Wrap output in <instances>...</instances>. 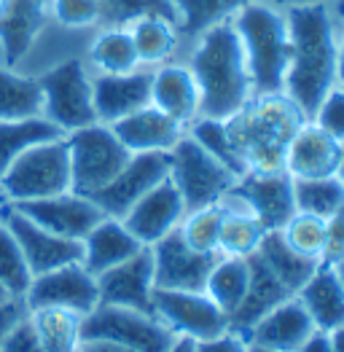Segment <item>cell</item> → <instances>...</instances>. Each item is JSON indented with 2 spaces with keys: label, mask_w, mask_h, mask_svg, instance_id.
Segmentation results:
<instances>
[{
  "label": "cell",
  "mask_w": 344,
  "mask_h": 352,
  "mask_svg": "<svg viewBox=\"0 0 344 352\" xmlns=\"http://www.w3.org/2000/svg\"><path fill=\"white\" fill-rule=\"evenodd\" d=\"M290 30V65L286 73L288 97L307 118L315 116L320 102L334 87H339V32L328 6L288 8Z\"/></svg>",
  "instance_id": "6da1fadb"
},
{
  "label": "cell",
  "mask_w": 344,
  "mask_h": 352,
  "mask_svg": "<svg viewBox=\"0 0 344 352\" xmlns=\"http://www.w3.org/2000/svg\"><path fill=\"white\" fill-rule=\"evenodd\" d=\"M304 121L310 118L286 91L253 94L234 116L224 118L226 138L237 153L242 175L286 173L288 146Z\"/></svg>",
  "instance_id": "7a4b0ae2"
},
{
  "label": "cell",
  "mask_w": 344,
  "mask_h": 352,
  "mask_svg": "<svg viewBox=\"0 0 344 352\" xmlns=\"http://www.w3.org/2000/svg\"><path fill=\"white\" fill-rule=\"evenodd\" d=\"M180 62H186L197 78L202 118L224 121L253 97L245 49L231 22L202 32Z\"/></svg>",
  "instance_id": "3957f363"
},
{
  "label": "cell",
  "mask_w": 344,
  "mask_h": 352,
  "mask_svg": "<svg viewBox=\"0 0 344 352\" xmlns=\"http://www.w3.org/2000/svg\"><path fill=\"white\" fill-rule=\"evenodd\" d=\"M231 25L245 49L253 94L283 91L290 65V30L286 11L272 0H256L245 6L231 19Z\"/></svg>",
  "instance_id": "277c9868"
},
{
  "label": "cell",
  "mask_w": 344,
  "mask_h": 352,
  "mask_svg": "<svg viewBox=\"0 0 344 352\" xmlns=\"http://www.w3.org/2000/svg\"><path fill=\"white\" fill-rule=\"evenodd\" d=\"M65 191H73L70 153L65 138L32 146L0 175V194L6 197V202L46 199Z\"/></svg>",
  "instance_id": "5b68a950"
},
{
  "label": "cell",
  "mask_w": 344,
  "mask_h": 352,
  "mask_svg": "<svg viewBox=\"0 0 344 352\" xmlns=\"http://www.w3.org/2000/svg\"><path fill=\"white\" fill-rule=\"evenodd\" d=\"M43 94V118H49L65 135L94 124L92 70L84 57L62 59L38 76Z\"/></svg>",
  "instance_id": "8992f818"
},
{
  "label": "cell",
  "mask_w": 344,
  "mask_h": 352,
  "mask_svg": "<svg viewBox=\"0 0 344 352\" xmlns=\"http://www.w3.org/2000/svg\"><path fill=\"white\" fill-rule=\"evenodd\" d=\"M67 153H70V177L73 191L92 197L103 186H108L129 162L127 146L116 138L108 124H89L81 129H73L65 135Z\"/></svg>",
  "instance_id": "52a82bcc"
},
{
  "label": "cell",
  "mask_w": 344,
  "mask_h": 352,
  "mask_svg": "<svg viewBox=\"0 0 344 352\" xmlns=\"http://www.w3.org/2000/svg\"><path fill=\"white\" fill-rule=\"evenodd\" d=\"M170 180L180 191L189 212L221 202V197L237 183V175L186 132L170 151Z\"/></svg>",
  "instance_id": "ba28073f"
},
{
  "label": "cell",
  "mask_w": 344,
  "mask_h": 352,
  "mask_svg": "<svg viewBox=\"0 0 344 352\" xmlns=\"http://www.w3.org/2000/svg\"><path fill=\"white\" fill-rule=\"evenodd\" d=\"M81 339H114L138 352H170L175 333L151 312L97 304L81 320Z\"/></svg>",
  "instance_id": "9c48e42d"
},
{
  "label": "cell",
  "mask_w": 344,
  "mask_h": 352,
  "mask_svg": "<svg viewBox=\"0 0 344 352\" xmlns=\"http://www.w3.org/2000/svg\"><path fill=\"white\" fill-rule=\"evenodd\" d=\"M153 315L175 336L204 342L231 328L229 315L204 291H164L153 288Z\"/></svg>",
  "instance_id": "30bf717a"
},
{
  "label": "cell",
  "mask_w": 344,
  "mask_h": 352,
  "mask_svg": "<svg viewBox=\"0 0 344 352\" xmlns=\"http://www.w3.org/2000/svg\"><path fill=\"white\" fill-rule=\"evenodd\" d=\"M22 301L28 309L59 307V309H70L78 315H89L100 304L97 277L81 261L57 266L52 272L35 274Z\"/></svg>",
  "instance_id": "8fae6325"
},
{
  "label": "cell",
  "mask_w": 344,
  "mask_h": 352,
  "mask_svg": "<svg viewBox=\"0 0 344 352\" xmlns=\"http://www.w3.org/2000/svg\"><path fill=\"white\" fill-rule=\"evenodd\" d=\"M0 221L6 223V229L14 234L17 245L22 248V256L28 261L32 277L52 272L57 266L76 264L84 256L81 239H67L59 236L43 226H38L35 221H30L25 212H19L11 202L0 207Z\"/></svg>",
  "instance_id": "7c38bea8"
},
{
  "label": "cell",
  "mask_w": 344,
  "mask_h": 352,
  "mask_svg": "<svg viewBox=\"0 0 344 352\" xmlns=\"http://www.w3.org/2000/svg\"><path fill=\"white\" fill-rule=\"evenodd\" d=\"M170 175V153H132L124 170L100 191L92 194L94 205L111 218H124L145 194Z\"/></svg>",
  "instance_id": "4fadbf2b"
},
{
  "label": "cell",
  "mask_w": 344,
  "mask_h": 352,
  "mask_svg": "<svg viewBox=\"0 0 344 352\" xmlns=\"http://www.w3.org/2000/svg\"><path fill=\"white\" fill-rule=\"evenodd\" d=\"M153 258V285L164 291H204L210 269L215 266L218 256L191 250L178 229L151 245Z\"/></svg>",
  "instance_id": "5bb4252c"
},
{
  "label": "cell",
  "mask_w": 344,
  "mask_h": 352,
  "mask_svg": "<svg viewBox=\"0 0 344 352\" xmlns=\"http://www.w3.org/2000/svg\"><path fill=\"white\" fill-rule=\"evenodd\" d=\"M19 212H25L30 221L49 229L67 239H84L103 218L105 212L94 205L92 197L78 191H65L46 199H30V202H11Z\"/></svg>",
  "instance_id": "9a60e30c"
},
{
  "label": "cell",
  "mask_w": 344,
  "mask_h": 352,
  "mask_svg": "<svg viewBox=\"0 0 344 352\" xmlns=\"http://www.w3.org/2000/svg\"><path fill=\"white\" fill-rule=\"evenodd\" d=\"M151 81H153V67H138L124 76L92 73V97H94L97 121L111 126L129 113L151 105Z\"/></svg>",
  "instance_id": "2e32d148"
},
{
  "label": "cell",
  "mask_w": 344,
  "mask_h": 352,
  "mask_svg": "<svg viewBox=\"0 0 344 352\" xmlns=\"http://www.w3.org/2000/svg\"><path fill=\"white\" fill-rule=\"evenodd\" d=\"M153 258L151 248H143L124 264L114 266L103 274H97V291L100 304L129 307L153 315Z\"/></svg>",
  "instance_id": "e0dca14e"
},
{
  "label": "cell",
  "mask_w": 344,
  "mask_h": 352,
  "mask_svg": "<svg viewBox=\"0 0 344 352\" xmlns=\"http://www.w3.org/2000/svg\"><path fill=\"white\" fill-rule=\"evenodd\" d=\"M183 215H186V202H183L180 191L175 188V183L167 175L159 186H153L121 221L132 234L140 239V245L151 248L162 236L175 232L180 226Z\"/></svg>",
  "instance_id": "ac0fdd59"
},
{
  "label": "cell",
  "mask_w": 344,
  "mask_h": 352,
  "mask_svg": "<svg viewBox=\"0 0 344 352\" xmlns=\"http://www.w3.org/2000/svg\"><path fill=\"white\" fill-rule=\"evenodd\" d=\"M231 191L248 205V210L261 221L266 232H280L288 218L296 212L293 177L288 173L277 175H242L231 186Z\"/></svg>",
  "instance_id": "d6986e66"
},
{
  "label": "cell",
  "mask_w": 344,
  "mask_h": 352,
  "mask_svg": "<svg viewBox=\"0 0 344 352\" xmlns=\"http://www.w3.org/2000/svg\"><path fill=\"white\" fill-rule=\"evenodd\" d=\"M342 151L344 143L320 129L315 121H304L288 146L286 173L293 180L336 175L342 164Z\"/></svg>",
  "instance_id": "ffe728a7"
},
{
  "label": "cell",
  "mask_w": 344,
  "mask_h": 352,
  "mask_svg": "<svg viewBox=\"0 0 344 352\" xmlns=\"http://www.w3.org/2000/svg\"><path fill=\"white\" fill-rule=\"evenodd\" d=\"M49 22V0H8L0 16V65L17 67Z\"/></svg>",
  "instance_id": "44dd1931"
},
{
  "label": "cell",
  "mask_w": 344,
  "mask_h": 352,
  "mask_svg": "<svg viewBox=\"0 0 344 352\" xmlns=\"http://www.w3.org/2000/svg\"><path fill=\"white\" fill-rule=\"evenodd\" d=\"M317 328L310 318V312L304 309V304L290 296L280 307H275L269 315H264L248 333L245 339L256 347L277 352H296Z\"/></svg>",
  "instance_id": "7402d4cb"
},
{
  "label": "cell",
  "mask_w": 344,
  "mask_h": 352,
  "mask_svg": "<svg viewBox=\"0 0 344 352\" xmlns=\"http://www.w3.org/2000/svg\"><path fill=\"white\" fill-rule=\"evenodd\" d=\"M151 105L159 108L162 113L172 116L178 124L189 126L194 118H200V87L194 73L189 70L186 62H164L153 67V81H151Z\"/></svg>",
  "instance_id": "603a6c76"
},
{
  "label": "cell",
  "mask_w": 344,
  "mask_h": 352,
  "mask_svg": "<svg viewBox=\"0 0 344 352\" xmlns=\"http://www.w3.org/2000/svg\"><path fill=\"white\" fill-rule=\"evenodd\" d=\"M111 129L116 132V138L127 146L129 153H170L175 143L186 135V126L178 124L172 116L162 113L153 105H145L140 111L129 113L127 118L111 124Z\"/></svg>",
  "instance_id": "cb8c5ba5"
},
{
  "label": "cell",
  "mask_w": 344,
  "mask_h": 352,
  "mask_svg": "<svg viewBox=\"0 0 344 352\" xmlns=\"http://www.w3.org/2000/svg\"><path fill=\"white\" fill-rule=\"evenodd\" d=\"M84 256L81 264L97 277L114 266L124 264L127 258H132L135 253H140L145 245H140V239L132 234L121 218H111L105 215L89 234L81 239Z\"/></svg>",
  "instance_id": "d4e9b609"
},
{
  "label": "cell",
  "mask_w": 344,
  "mask_h": 352,
  "mask_svg": "<svg viewBox=\"0 0 344 352\" xmlns=\"http://www.w3.org/2000/svg\"><path fill=\"white\" fill-rule=\"evenodd\" d=\"M248 264H250V283H248V291L245 298L239 301V307L231 312V328L239 331L242 336L253 328V325L269 315L275 307H280L286 298H290V291L280 283V277L264 264V258L253 253L248 256Z\"/></svg>",
  "instance_id": "484cf974"
},
{
  "label": "cell",
  "mask_w": 344,
  "mask_h": 352,
  "mask_svg": "<svg viewBox=\"0 0 344 352\" xmlns=\"http://www.w3.org/2000/svg\"><path fill=\"white\" fill-rule=\"evenodd\" d=\"M296 298L310 312L317 331H334L344 325V288L339 283L336 269L325 261H320L312 277L299 288Z\"/></svg>",
  "instance_id": "4316f807"
},
{
  "label": "cell",
  "mask_w": 344,
  "mask_h": 352,
  "mask_svg": "<svg viewBox=\"0 0 344 352\" xmlns=\"http://www.w3.org/2000/svg\"><path fill=\"white\" fill-rule=\"evenodd\" d=\"M178 8V54L175 62L186 57L202 32L215 25L231 22L245 6L256 0H172Z\"/></svg>",
  "instance_id": "83f0119b"
},
{
  "label": "cell",
  "mask_w": 344,
  "mask_h": 352,
  "mask_svg": "<svg viewBox=\"0 0 344 352\" xmlns=\"http://www.w3.org/2000/svg\"><path fill=\"white\" fill-rule=\"evenodd\" d=\"M218 205L224 207V221H221V234H218V256H229V258L253 256L264 234H266L261 221L231 188L221 197Z\"/></svg>",
  "instance_id": "f1b7e54d"
},
{
  "label": "cell",
  "mask_w": 344,
  "mask_h": 352,
  "mask_svg": "<svg viewBox=\"0 0 344 352\" xmlns=\"http://www.w3.org/2000/svg\"><path fill=\"white\" fill-rule=\"evenodd\" d=\"M84 59L92 73H105V76H124L143 67L127 28L97 30L86 46Z\"/></svg>",
  "instance_id": "f546056e"
},
{
  "label": "cell",
  "mask_w": 344,
  "mask_h": 352,
  "mask_svg": "<svg viewBox=\"0 0 344 352\" xmlns=\"http://www.w3.org/2000/svg\"><path fill=\"white\" fill-rule=\"evenodd\" d=\"M127 30L132 35L135 52L143 67H159L164 62H172L178 54V22H172L167 16L145 14L132 19Z\"/></svg>",
  "instance_id": "4dcf8cb0"
},
{
  "label": "cell",
  "mask_w": 344,
  "mask_h": 352,
  "mask_svg": "<svg viewBox=\"0 0 344 352\" xmlns=\"http://www.w3.org/2000/svg\"><path fill=\"white\" fill-rule=\"evenodd\" d=\"M43 116V94L38 76L0 65V121Z\"/></svg>",
  "instance_id": "1f68e13d"
},
{
  "label": "cell",
  "mask_w": 344,
  "mask_h": 352,
  "mask_svg": "<svg viewBox=\"0 0 344 352\" xmlns=\"http://www.w3.org/2000/svg\"><path fill=\"white\" fill-rule=\"evenodd\" d=\"M28 320L46 352H78L84 315L59 307H41L28 309Z\"/></svg>",
  "instance_id": "d6a6232c"
},
{
  "label": "cell",
  "mask_w": 344,
  "mask_h": 352,
  "mask_svg": "<svg viewBox=\"0 0 344 352\" xmlns=\"http://www.w3.org/2000/svg\"><path fill=\"white\" fill-rule=\"evenodd\" d=\"M65 138V132L54 126L49 118L32 116L17 121H0V175L32 146Z\"/></svg>",
  "instance_id": "836d02e7"
},
{
  "label": "cell",
  "mask_w": 344,
  "mask_h": 352,
  "mask_svg": "<svg viewBox=\"0 0 344 352\" xmlns=\"http://www.w3.org/2000/svg\"><path fill=\"white\" fill-rule=\"evenodd\" d=\"M256 253L264 258V264L280 277V283H283L293 296L299 294V288L312 277V272L320 266V261L304 258V256H299L296 250H290L280 232H266Z\"/></svg>",
  "instance_id": "e575fe53"
},
{
  "label": "cell",
  "mask_w": 344,
  "mask_h": 352,
  "mask_svg": "<svg viewBox=\"0 0 344 352\" xmlns=\"http://www.w3.org/2000/svg\"><path fill=\"white\" fill-rule=\"evenodd\" d=\"M250 283V264L248 258H229V256H218L215 266L210 269L204 294L210 296L226 315L231 318V312L239 307V301L245 298Z\"/></svg>",
  "instance_id": "d590c367"
},
{
  "label": "cell",
  "mask_w": 344,
  "mask_h": 352,
  "mask_svg": "<svg viewBox=\"0 0 344 352\" xmlns=\"http://www.w3.org/2000/svg\"><path fill=\"white\" fill-rule=\"evenodd\" d=\"M293 197L299 212H310L328 221L336 210L344 207V180L339 175L293 180Z\"/></svg>",
  "instance_id": "8d00e7d4"
},
{
  "label": "cell",
  "mask_w": 344,
  "mask_h": 352,
  "mask_svg": "<svg viewBox=\"0 0 344 352\" xmlns=\"http://www.w3.org/2000/svg\"><path fill=\"white\" fill-rule=\"evenodd\" d=\"M221 221H224V207L207 205L200 210H189L178 226V234L183 242L197 250V253H210L218 256V234H221Z\"/></svg>",
  "instance_id": "74e56055"
},
{
  "label": "cell",
  "mask_w": 344,
  "mask_h": 352,
  "mask_svg": "<svg viewBox=\"0 0 344 352\" xmlns=\"http://www.w3.org/2000/svg\"><path fill=\"white\" fill-rule=\"evenodd\" d=\"M280 234L288 242V248L296 250L299 256L323 261V253H325V221L323 218L296 210L288 218L286 226L280 229Z\"/></svg>",
  "instance_id": "f35d334b"
},
{
  "label": "cell",
  "mask_w": 344,
  "mask_h": 352,
  "mask_svg": "<svg viewBox=\"0 0 344 352\" xmlns=\"http://www.w3.org/2000/svg\"><path fill=\"white\" fill-rule=\"evenodd\" d=\"M30 283H32V272L22 256V248L0 221V285L11 298H25Z\"/></svg>",
  "instance_id": "ab89813d"
},
{
  "label": "cell",
  "mask_w": 344,
  "mask_h": 352,
  "mask_svg": "<svg viewBox=\"0 0 344 352\" xmlns=\"http://www.w3.org/2000/svg\"><path fill=\"white\" fill-rule=\"evenodd\" d=\"M100 8H103V28H127L132 19L145 14H159L178 22V8L172 0H100Z\"/></svg>",
  "instance_id": "60d3db41"
},
{
  "label": "cell",
  "mask_w": 344,
  "mask_h": 352,
  "mask_svg": "<svg viewBox=\"0 0 344 352\" xmlns=\"http://www.w3.org/2000/svg\"><path fill=\"white\" fill-rule=\"evenodd\" d=\"M52 22L76 32H97L103 28L100 0H49Z\"/></svg>",
  "instance_id": "b9f144b4"
},
{
  "label": "cell",
  "mask_w": 344,
  "mask_h": 352,
  "mask_svg": "<svg viewBox=\"0 0 344 352\" xmlns=\"http://www.w3.org/2000/svg\"><path fill=\"white\" fill-rule=\"evenodd\" d=\"M310 121H315L320 129H325L331 138H336L339 143H344V89H331Z\"/></svg>",
  "instance_id": "7bdbcfd3"
},
{
  "label": "cell",
  "mask_w": 344,
  "mask_h": 352,
  "mask_svg": "<svg viewBox=\"0 0 344 352\" xmlns=\"http://www.w3.org/2000/svg\"><path fill=\"white\" fill-rule=\"evenodd\" d=\"M342 258H344V207L336 210L325 221V253H323V261L325 264H336Z\"/></svg>",
  "instance_id": "ee69618b"
},
{
  "label": "cell",
  "mask_w": 344,
  "mask_h": 352,
  "mask_svg": "<svg viewBox=\"0 0 344 352\" xmlns=\"http://www.w3.org/2000/svg\"><path fill=\"white\" fill-rule=\"evenodd\" d=\"M0 352H46V350H43V344L38 342V336H35L30 320L25 318L22 323L17 325V328L0 342Z\"/></svg>",
  "instance_id": "f6af8a7d"
},
{
  "label": "cell",
  "mask_w": 344,
  "mask_h": 352,
  "mask_svg": "<svg viewBox=\"0 0 344 352\" xmlns=\"http://www.w3.org/2000/svg\"><path fill=\"white\" fill-rule=\"evenodd\" d=\"M248 350H250L248 339H245L239 331H234V328H229V331L221 333V336L197 342V352H248Z\"/></svg>",
  "instance_id": "bcb514c9"
},
{
  "label": "cell",
  "mask_w": 344,
  "mask_h": 352,
  "mask_svg": "<svg viewBox=\"0 0 344 352\" xmlns=\"http://www.w3.org/2000/svg\"><path fill=\"white\" fill-rule=\"evenodd\" d=\"M28 318V307L22 298H6L0 301V342Z\"/></svg>",
  "instance_id": "7dc6e473"
},
{
  "label": "cell",
  "mask_w": 344,
  "mask_h": 352,
  "mask_svg": "<svg viewBox=\"0 0 344 352\" xmlns=\"http://www.w3.org/2000/svg\"><path fill=\"white\" fill-rule=\"evenodd\" d=\"M78 352H138L127 344H118L114 339H81Z\"/></svg>",
  "instance_id": "c3c4849f"
},
{
  "label": "cell",
  "mask_w": 344,
  "mask_h": 352,
  "mask_svg": "<svg viewBox=\"0 0 344 352\" xmlns=\"http://www.w3.org/2000/svg\"><path fill=\"white\" fill-rule=\"evenodd\" d=\"M296 352H334V347H331V339L325 331H315Z\"/></svg>",
  "instance_id": "681fc988"
},
{
  "label": "cell",
  "mask_w": 344,
  "mask_h": 352,
  "mask_svg": "<svg viewBox=\"0 0 344 352\" xmlns=\"http://www.w3.org/2000/svg\"><path fill=\"white\" fill-rule=\"evenodd\" d=\"M277 8H283V11H288V8H307V6H334L336 0H272Z\"/></svg>",
  "instance_id": "f907efd6"
},
{
  "label": "cell",
  "mask_w": 344,
  "mask_h": 352,
  "mask_svg": "<svg viewBox=\"0 0 344 352\" xmlns=\"http://www.w3.org/2000/svg\"><path fill=\"white\" fill-rule=\"evenodd\" d=\"M170 352H197V342L194 339H186V336H175Z\"/></svg>",
  "instance_id": "816d5d0a"
},
{
  "label": "cell",
  "mask_w": 344,
  "mask_h": 352,
  "mask_svg": "<svg viewBox=\"0 0 344 352\" xmlns=\"http://www.w3.org/2000/svg\"><path fill=\"white\" fill-rule=\"evenodd\" d=\"M328 339H331L334 352H344V325L334 328V331H328Z\"/></svg>",
  "instance_id": "f5cc1de1"
},
{
  "label": "cell",
  "mask_w": 344,
  "mask_h": 352,
  "mask_svg": "<svg viewBox=\"0 0 344 352\" xmlns=\"http://www.w3.org/2000/svg\"><path fill=\"white\" fill-rule=\"evenodd\" d=\"M339 84H344V25L339 32Z\"/></svg>",
  "instance_id": "db71d44e"
},
{
  "label": "cell",
  "mask_w": 344,
  "mask_h": 352,
  "mask_svg": "<svg viewBox=\"0 0 344 352\" xmlns=\"http://www.w3.org/2000/svg\"><path fill=\"white\" fill-rule=\"evenodd\" d=\"M331 14H334V19H336L339 25H344V0H336V3L331 6Z\"/></svg>",
  "instance_id": "11a10c76"
},
{
  "label": "cell",
  "mask_w": 344,
  "mask_h": 352,
  "mask_svg": "<svg viewBox=\"0 0 344 352\" xmlns=\"http://www.w3.org/2000/svg\"><path fill=\"white\" fill-rule=\"evenodd\" d=\"M334 269H336V274H339V283H342V288H344V258L342 261H336V264H331Z\"/></svg>",
  "instance_id": "9f6ffc18"
},
{
  "label": "cell",
  "mask_w": 344,
  "mask_h": 352,
  "mask_svg": "<svg viewBox=\"0 0 344 352\" xmlns=\"http://www.w3.org/2000/svg\"><path fill=\"white\" fill-rule=\"evenodd\" d=\"M250 344V342H248ZM248 352H277V350H266V347H256V344H250V350Z\"/></svg>",
  "instance_id": "6f0895ef"
},
{
  "label": "cell",
  "mask_w": 344,
  "mask_h": 352,
  "mask_svg": "<svg viewBox=\"0 0 344 352\" xmlns=\"http://www.w3.org/2000/svg\"><path fill=\"white\" fill-rule=\"evenodd\" d=\"M336 175H339L344 180V151H342V164H339V173H336Z\"/></svg>",
  "instance_id": "680465c9"
},
{
  "label": "cell",
  "mask_w": 344,
  "mask_h": 352,
  "mask_svg": "<svg viewBox=\"0 0 344 352\" xmlns=\"http://www.w3.org/2000/svg\"><path fill=\"white\" fill-rule=\"evenodd\" d=\"M6 298H11V296L6 294V288H3V285H0V301H6Z\"/></svg>",
  "instance_id": "91938a15"
},
{
  "label": "cell",
  "mask_w": 344,
  "mask_h": 352,
  "mask_svg": "<svg viewBox=\"0 0 344 352\" xmlns=\"http://www.w3.org/2000/svg\"><path fill=\"white\" fill-rule=\"evenodd\" d=\"M6 6H8V0H0V16H3V11H6Z\"/></svg>",
  "instance_id": "94428289"
},
{
  "label": "cell",
  "mask_w": 344,
  "mask_h": 352,
  "mask_svg": "<svg viewBox=\"0 0 344 352\" xmlns=\"http://www.w3.org/2000/svg\"><path fill=\"white\" fill-rule=\"evenodd\" d=\"M6 205V197H3V194H0V207Z\"/></svg>",
  "instance_id": "6125c7cd"
},
{
  "label": "cell",
  "mask_w": 344,
  "mask_h": 352,
  "mask_svg": "<svg viewBox=\"0 0 344 352\" xmlns=\"http://www.w3.org/2000/svg\"><path fill=\"white\" fill-rule=\"evenodd\" d=\"M339 87H342V89H344V84H339Z\"/></svg>",
  "instance_id": "be15d7a7"
}]
</instances>
